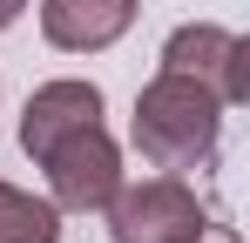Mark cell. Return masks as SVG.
<instances>
[{
	"label": "cell",
	"instance_id": "cell-9",
	"mask_svg": "<svg viewBox=\"0 0 250 243\" xmlns=\"http://www.w3.org/2000/svg\"><path fill=\"white\" fill-rule=\"evenodd\" d=\"M203 243H237V237H216V230H209V237H203Z\"/></svg>",
	"mask_w": 250,
	"mask_h": 243
},
{
	"label": "cell",
	"instance_id": "cell-6",
	"mask_svg": "<svg viewBox=\"0 0 250 243\" xmlns=\"http://www.w3.org/2000/svg\"><path fill=\"white\" fill-rule=\"evenodd\" d=\"M41 40L54 54H108L135 27L142 0H41Z\"/></svg>",
	"mask_w": 250,
	"mask_h": 243
},
{
	"label": "cell",
	"instance_id": "cell-1",
	"mask_svg": "<svg viewBox=\"0 0 250 243\" xmlns=\"http://www.w3.org/2000/svg\"><path fill=\"white\" fill-rule=\"evenodd\" d=\"M223 115L230 108L216 101V88H203L196 75H176V68H156V75L142 81V95H135L128 142H135V156L149 162V169L183 176V169H203L216 156Z\"/></svg>",
	"mask_w": 250,
	"mask_h": 243
},
{
	"label": "cell",
	"instance_id": "cell-8",
	"mask_svg": "<svg viewBox=\"0 0 250 243\" xmlns=\"http://www.w3.org/2000/svg\"><path fill=\"white\" fill-rule=\"evenodd\" d=\"M27 7H34V0H0V34H7V27H21V14H27Z\"/></svg>",
	"mask_w": 250,
	"mask_h": 243
},
{
	"label": "cell",
	"instance_id": "cell-3",
	"mask_svg": "<svg viewBox=\"0 0 250 243\" xmlns=\"http://www.w3.org/2000/svg\"><path fill=\"white\" fill-rule=\"evenodd\" d=\"M34 169H47V202H54L61 216H102V209L115 202V189L128 182L122 142L108 135V122H88L75 135H61Z\"/></svg>",
	"mask_w": 250,
	"mask_h": 243
},
{
	"label": "cell",
	"instance_id": "cell-7",
	"mask_svg": "<svg viewBox=\"0 0 250 243\" xmlns=\"http://www.w3.org/2000/svg\"><path fill=\"white\" fill-rule=\"evenodd\" d=\"M0 243H61V209L0 176Z\"/></svg>",
	"mask_w": 250,
	"mask_h": 243
},
{
	"label": "cell",
	"instance_id": "cell-2",
	"mask_svg": "<svg viewBox=\"0 0 250 243\" xmlns=\"http://www.w3.org/2000/svg\"><path fill=\"white\" fill-rule=\"evenodd\" d=\"M102 216H108V243H203L216 230L209 202L169 169L142 176V182H122Z\"/></svg>",
	"mask_w": 250,
	"mask_h": 243
},
{
	"label": "cell",
	"instance_id": "cell-4",
	"mask_svg": "<svg viewBox=\"0 0 250 243\" xmlns=\"http://www.w3.org/2000/svg\"><path fill=\"white\" fill-rule=\"evenodd\" d=\"M156 68L196 75L203 88H216L223 108H244L250 101V34L223 27V20H183V27L163 40Z\"/></svg>",
	"mask_w": 250,
	"mask_h": 243
},
{
	"label": "cell",
	"instance_id": "cell-5",
	"mask_svg": "<svg viewBox=\"0 0 250 243\" xmlns=\"http://www.w3.org/2000/svg\"><path fill=\"white\" fill-rule=\"evenodd\" d=\"M102 108H108V95H102L88 75H54V81H41V88L27 95V108H21V156L41 162L61 135L102 122Z\"/></svg>",
	"mask_w": 250,
	"mask_h": 243
}]
</instances>
